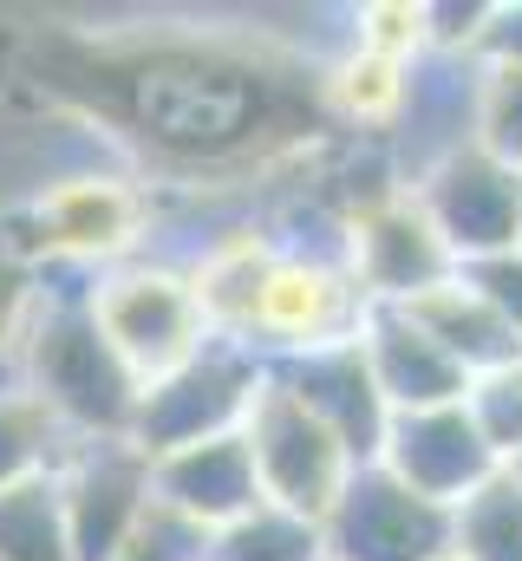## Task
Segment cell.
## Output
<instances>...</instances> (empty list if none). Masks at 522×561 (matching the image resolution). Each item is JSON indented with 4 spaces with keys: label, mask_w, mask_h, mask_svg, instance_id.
<instances>
[{
    "label": "cell",
    "mask_w": 522,
    "mask_h": 561,
    "mask_svg": "<svg viewBox=\"0 0 522 561\" xmlns=\"http://www.w3.org/2000/svg\"><path fill=\"white\" fill-rule=\"evenodd\" d=\"M405 190H411V203L424 209V222L438 229V242L451 249L457 268L522 242V170L490 157L484 144L451 150L444 163H431Z\"/></svg>",
    "instance_id": "8"
},
{
    "label": "cell",
    "mask_w": 522,
    "mask_h": 561,
    "mask_svg": "<svg viewBox=\"0 0 522 561\" xmlns=\"http://www.w3.org/2000/svg\"><path fill=\"white\" fill-rule=\"evenodd\" d=\"M112 561H209V536L183 516H170L163 503L144 510V523L130 529V542Z\"/></svg>",
    "instance_id": "26"
},
{
    "label": "cell",
    "mask_w": 522,
    "mask_h": 561,
    "mask_svg": "<svg viewBox=\"0 0 522 561\" xmlns=\"http://www.w3.org/2000/svg\"><path fill=\"white\" fill-rule=\"evenodd\" d=\"M327 561H438L451 549V510L411 496L379 463H360L320 516Z\"/></svg>",
    "instance_id": "9"
},
{
    "label": "cell",
    "mask_w": 522,
    "mask_h": 561,
    "mask_svg": "<svg viewBox=\"0 0 522 561\" xmlns=\"http://www.w3.org/2000/svg\"><path fill=\"white\" fill-rule=\"evenodd\" d=\"M0 561H72L59 477H26L0 490Z\"/></svg>",
    "instance_id": "20"
},
{
    "label": "cell",
    "mask_w": 522,
    "mask_h": 561,
    "mask_svg": "<svg viewBox=\"0 0 522 561\" xmlns=\"http://www.w3.org/2000/svg\"><path fill=\"white\" fill-rule=\"evenodd\" d=\"M26 242L13 249L26 268H59V275H105L118 262L150 255V190L130 170H53L26 190L20 203Z\"/></svg>",
    "instance_id": "3"
},
{
    "label": "cell",
    "mask_w": 522,
    "mask_h": 561,
    "mask_svg": "<svg viewBox=\"0 0 522 561\" xmlns=\"http://www.w3.org/2000/svg\"><path fill=\"white\" fill-rule=\"evenodd\" d=\"M268 373L347 444L353 463H373L392 412L379 399V386H373V373H366V359H360V340H340V346H320V353H300V359H274Z\"/></svg>",
    "instance_id": "15"
},
{
    "label": "cell",
    "mask_w": 522,
    "mask_h": 561,
    "mask_svg": "<svg viewBox=\"0 0 522 561\" xmlns=\"http://www.w3.org/2000/svg\"><path fill=\"white\" fill-rule=\"evenodd\" d=\"M209 561H327V542H320V523L256 503L249 516L209 536Z\"/></svg>",
    "instance_id": "22"
},
{
    "label": "cell",
    "mask_w": 522,
    "mask_h": 561,
    "mask_svg": "<svg viewBox=\"0 0 522 561\" xmlns=\"http://www.w3.org/2000/svg\"><path fill=\"white\" fill-rule=\"evenodd\" d=\"M20 53H26V85L53 112L79 118L118 150L216 163L242 157L261 138H287L281 79L229 39L150 33V26L92 39L72 26H39L20 39Z\"/></svg>",
    "instance_id": "1"
},
{
    "label": "cell",
    "mask_w": 522,
    "mask_h": 561,
    "mask_svg": "<svg viewBox=\"0 0 522 561\" xmlns=\"http://www.w3.org/2000/svg\"><path fill=\"white\" fill-rule=\"evenodd\" d=\"M144 463H150V503H163L170 516L196 523L203 536L229 529L236 516H249L261 503L242 431L203 437V444H183V450H163V457H144Z\"/></svg>",
    "instance_id": "14"
},
{
    "label": "cell",
    "mask_w": 522,
    "mask_h": 561,
    "mask_svg": "<svg viewBox=\"0 0 522 561\" xmlns=\"http://www.w3.org/2000/svg\"><path fill=\"white\" fill-rule=\"evenodd\" d=\"M314 79H320V105H327L340 125H353V131H379V138L398 131L411 66L379 59V53H360V46H340Z\"/></svg>",
    "instance_id": "18"
},
{
    "label": "cell",
    "mask_w": 522,
    "mask_h": 561,
    "mask_svg": "<svg viewBox=\"0 0 522 561\" xmlns=\"http://www.w3.org/2000/svg\"><path fill=\"white\" fill-rule=\"evenodd\" d=\"M464 419L477 424V437L490 444L497 463H510L522 450V359L490 366L464 386Z\"/></svg>",
    "instance_id": "23"
},
{
    "label": "cell",
    "mask_w": 522,
    "mask_h": 561,
    "mask_svg": "<svg viewBox=\"0 0 522 561\" xmlns=\"http://www.w3.org/2000/svg\"><path fill=\"white\" fill-rule=\"evenodd\" d=\"M13 379L39 392L46 412L79 444L130 437V412L144 392L86 307V275H59V268H39L26 327L13 340Z\"/></svg>",
    "instance_id": "2"
},
{
    "label": "cell",
    "mask_w": 522,
    "mask_h": 561,
    "mask_svg": "<svg viewBox=\"0 0 522 561\" xmlns=\"http://www.w3.org/2000/svg\"><path fill=\"white\" fill-rule=\"evenodd\" d=\"M33 287H39V268H26V262L0 242V373L13 366V340H20V327H26Z\"/></svg>",
    "instance_id": "28"
},
{
    "label": "cell",
    "mask_w": 522,
    "mask_h": 561,
    "mask_svg": "<svg viewBox=\"0 0 522 561\" xmlns=\"http://www.w3.org/2000/svg\"><path fill=\"white\" fill-rule=\"evenodd\" d=\"M438 561H457V556H451V549H444V556H438Z\"/></svg>",
    "instance_id": "31"
},
{
    "label": "cell",
    "mask_w": 522,
    "mask_h": 561,
    "mask_svg": "<svg viewBox=\"0 0 522 561\" xmlns=\"http://www.w3.org/2000/svg\"><path fill=\"white\" fill-rule=\"evenodd\" d=\"M477 144L490 157H503L522 170V66L484 72V99H477Z\"/></svg>",
    "instance_id": "25"
},
{
    "label": "cell",
    "mask_w": 522,
    "mask_h": 561,
    "mask_svg": "<svg viewBox=\"0 0 522 561\" xmlns=\"http://www.w3.org/2000/svg\"><path fill=\"white\" fill-rule=\"evenodd\" d=\"M517 249H522V242H517Z\"/></svg>",
    "instance_id": "32"
},
{
    "label": "cell",
    "mask_w": 522,
    "mask_h": 561,
    "mask_svg": "<svg viewBox=\"0 0 522 561\" xmlns=\"http://www.w3.org/2000/svg\"><path fill=\"white\" fill-rule=\"evenodd\" d=\"M484 72H503L522 66V0H490L484 13V33H477V53H470Z\"/></svg>",
    "instance_id": "29"
},
{
    "label": "cell",
    "mask_w": 522,
    "mask_h": 561,
    "mask_svg": "<svg viewBox=\"0 0 522 561\" xmlns=\"http://www.w3.org/2000/svg\"><path fill=\"white\" fill-rule=\"evenodd\" d=\"M451 556L457 561H522V490L503 470L451 510Z\"/></svg>",
    "instance_id": "21"
},
{
    "label": "cell",
    "mask_w": 522,
    "mask_h": 561,
    "mask_svg": "<svg viewBox=\"0 0 522 561\" xmlns=\"http://www.w3.org/2000/svg\"><path fill=\"white\" fill-rule=\"evenodd\" d=\"M477 99H484V66L464 53H424L411 59V85H405V112H398V190L411 176H424L431 163H444L451 150L477 144Z\"/></svg>",
    "instance_id": "13"
},
{
    "label": "cell",
    "mask_w": 522,
    "mask_h": 561,
    "mask_svg": "<svg viewBox=\"0 0 522 561\" xmlns=\"http://www.w3.org/2000/svg\"><path fill=\"white\" fill-rule=\"evenodd\" d=\"M405 313L424 327V340H438V346H444V359H451L464 379H477V373H490V366L522 359V340L497 320V313H490V307H484V294H477L464 275L424 287L418 300H405Z\"/></svg>",
    "instance_id": "17"
},
{
    "label": "cell",
    "mask_w": 522,
    "mask_h": 561,
    "mask_svg": "<svg viewBox=\"0 0 522 561\" xmlns=\"http://www.w3.org/2000/svg\"><path fill=\"white\" fill-rule=\"evenodd\" d=\"M366 307L373 300L360 294V280L347 268V249H294V242H281L256 287V313L242 327V346H256L268 366L300 359V353L353 340Z\"/></svg>",
    "instance_id": "5"
},
{
    "label": "cell",
    "mask_w": 522,
    "mask_h": 561,
    "mask_svg": "<svg viewBox=\"0 0 522 561\" xmlns=\"http://www.w3.org/2000/svg\"><path fill=\"white\" fill-rule=\"evenodd\" d=\"M360 359L386 399V412H431V405H457L464 399V373L444 359L438 340H424V327L405 307H366L360 320Z\"/></svg>",
    "instance_id": "16"
},
{
    "label": "cell",
    "mask_w": 522,
    "mask_h": 561,
    "mask_svg": "<svg viewBox=\"0 0 522 561\" xmlns=\"http://www.w3.org/2000/svg\"><path fill=\"white\" fill-rule=\"evenodd\" d=\"M242 444H249V463H256L261 503L274 510H294L307 523H320L333 510V496L347 490V477L360 470L347 457V444L314 419L274 373L261 379L256 405L242 419Z\"/></svg>",
    "instance_id": "7"
},
{
    "label": "cell",
    "mask_w": 522,
    "mask_h": 561,
    "mask_svg": "<svg viewBox=\"0 0 522 561\" xmlns=\"http://www.w3.org/2000/svg\"><path fill=\"white\" fill-rule=\"evenodd\" d=\"M503 477H510V483H517V490H522V450H517V457H510V463H503Z\"/></svg>",
    "instance_id": "30"
},
{
    "label": "cell",
    "mask_w": 522,
    "mask_h": 561,
    "mask_svg": "<svg viewBox=\"0 0 522 561\" xmlns=\"http://www.w3.org/2000/svg\"><path fill=\"white\" fill-rule=\"evenodd\" d=\"M86 307H92L99 333L112 340V353L130 366L137 386L177 373L183 359H196L216 340L203 307H196V287L183 275V262H170V255H137V262L92 275Z\"/></svg>",
    "instance_id": "4"
},
{
    "label": "cell",
    "mask_w": 522,
    "mask_h": 561,
    "mask_svg": "<svg viewBox=\"0 0 522 561\" xmlns=\"http://www.w3.org/2000/svg\"><path fill=\"white\" fill-rule=\"evenodd\" d=\"M373 463L392 483H405L411 496L438 503V510H457L470 490H484L503 470L490 457V444L477 437V424L464 419V399L457 405H431V412H392Z\"/></svg>",
    "instance_id": "12"
},
{
    "label": "cell",
    "mask_w": 522,
    "mask_h": 561,
    "mask_svg": "<svg viewBox=\"0 0 522 561\" xmlns=\"http://www.w3.org/2000/svg\"><path fill=\"white\" fill-rule=\"evenodd\" d=\"M72 444H79V437L53 419L46 399L26 392V386L13 379V366H7V373H0V490H13V483H26V477H53Z\"/></svg>",
    "instance_id": "19"
},
{
    "label": "cell",
    "mask_w": 522,
    "mask_h": 561,
    "mask_svg": "<svg viewBox=\"0 0 522 561\" xmlns=\"http://www.w3.org/2000/svg\"><path fill=\"white\" fill-rule=\"evenodd\" d=\"M261 379H268V359L256 346L216 333L196 359H183L177 373H163L137 392L125 444L137 457H163V450H183L203 437H229V431H242Z\"/></svg>",
    "instance_id": "6"
},
{
    "label": "cell",
    "mask_w": 522,
    "mask_h": 561,
    "mask_svg": "<svg viewBox=\"0 0 522 561\" xmlns=\"http://www.w3.org/2000/svg\"><path fill=\"white\" fill-rule=\"evenodd\" d=\"M53 477H59L72 561H112L150 510V463L125 437H112V444H72Z\"/></svg>",
    "instance_id": "11"
},
{
    "label": "cell",
    "mask_w": 522,
    "mask_h": 561,
    "mask_svg": "<svg viewBox=\"0 0 522 561\" xmlns=\"http://www.w3.org/2000/svg\"><path fill=\"white\" fill-rule=\"evenodd\" d=\"M340 249H347V268H353L360 294H366L373 307H405V300H418L424 287H438V280L457 275L451 249L438 242V229L424 222V209H418L411 190H398V183H392L386 196H373L366 209L347 216Z\"/></svg>",
    "instance_id": "10"
},
{
    "label": "cell",
    "mask_w": 522,
    "mask_h": 561,
    "mask_svg": "<svg viewBox=\"0 0 522 561\" xmlns=\"http://www.w3.org/2000/svg\"><path fill=\"white\" fill-rule=\"evenodd\" d=\"M457 275L484 294V307L522 340V249H503V255H484V262H464Z\"/></svg>",
    "instance_id": "27"
},
{
    "label": "cell",
    "mask_w": 522,
    "mask_h": 561,
    "mask_svg": "<svg viewBox=\"0 0 522 561\" xmlns=\"http://www.w3.org/2000/svg\"><path fill=\"white\" fill-rule=\"evenodd\" d=\"M347 20H353L347 26V46H360V53H379V59H398V66H411V59L431 53L424 0H366Z\"/></svg>",
    "instance_id": "24"
}]
</instances>
